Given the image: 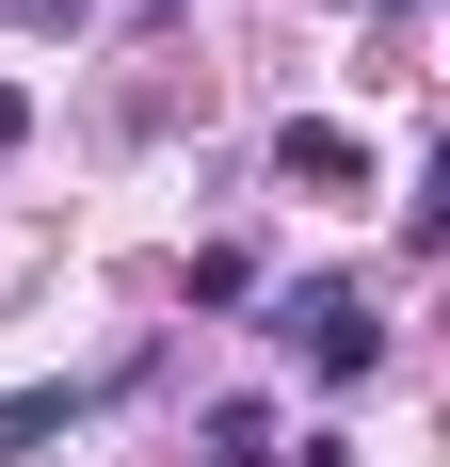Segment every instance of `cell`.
<instances>
[{"mask_svg": "<svg viewBox=\"0 0 450 467\" xmlns=\"http://www.w3.org/2000/svg\"><path fill=\"white\" fill-rule=\"evenodd\" d=\"M273 338H290V355H306L322 387H354L370 355H386V323H370L354 290H322V275H306V290H273Z\"/></svg>", "mask_w": 450, "mask_h": 467, "instance_id": "6da1fadb", "label": "cell"}, {"mask_svg": "<svg viewBox=\"0 0 450 467\" xmlns=\"http://www.w3.org/2000/svg\"><path fill=\"white\" fill-rule=\"evenodd\" d=\"M81 420H97L81 387H0V467H48V451H65Z\"/></svg>", "mask_w": 450, "mask_h": 467, "instance_id": "7a4b0ae2", "label": "cell"}, {"mask_svg": "<svg viewBox=\"0 0 450 467\" xmlns=\"http://www.w3.org/2000/svg\"><path fill=\"white\" fill-rule=\"evenodd\" d=\"M273 178H306V193H354V178H370V145L338 130V113H290V130H273Z\"/></svg>", "mask_w": 450, "mask_h": 467, "instance_id": "3957f363", "label": "cell"}, {"mask_svg": "<svg viewBox=\"0 0 450 467\" xmlns=\"http://www.w3.org/2000/svg\"><path fill=\"white\" fill-rule=\"evenodd\" d=\"M210 467H273V420H258V403H210Z\"/></svg>", "mask_w": 450, "mask_h": 467, "instance_id": "277c9868", "label": "cell"}, {"mask_svg": "<svg viewBox=\"0 0 450 467\" xmlns=\"http://www.w3.org/2000/svg\"><path fill=\"white\" fill-rule=\"evenodd\" d=\"M16 145H33V97H16V81H0V161H16Z\"/></svg>", "mask_w": 450, "mask_h": 467, "instance_id": "5b68a950", "label": "cell"}, {"mask_svg": "<svg viewBox=\"0 0 450 467\" xmlns=\"http://www.w3.org/2000/svg\"><path fill=\"white\" fill-rule=\"evenodd\" d=\"M16 16H33V33H81V0H16Z\"/></svg>", "mask_w": 450, "mask_h": 467, "instance_id": "8992f818", "label": "cell"}, {"mask_svg": "<svg viewBox=\"0 0 450 467\" xmlns=\"http://www.w3.org/2000/svg\"><path fill=\"white\" fill-rule=\"evenodd\" d=\"M370 16H418V0H370Z\"/></svg>", "mask_w": 450, "mask_h": 467, "instance_id": "52a82bcc", "label": "cell"}]
</instances>
